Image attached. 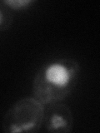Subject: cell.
Segmentation results:
<instances>
[{"mask_svg": "<svg viewBox=\"0 0 100 133\" xmlns=\"http://www.w3.org/2000/svg\"><path fill=\"white\" fill-rule=\"evenodd\" d=\"M3 5L12 11H23L26 10L34 5V0H3L0 1Z\"/></svg>", "mask_w": 100, "mask_h": 133, "instance_id": "cell-5", "label": "cell"}, {"mask_svg": "<svg viewBox=\"0 0 100 133\" xmlns=\"http://www.w3.org/2000/svg\"><path fill=\"white\" fill-rule=\"evenodd\" d=\"M80 66L73 58L61 57L47 62L39 68L33 80V97L44 106L61 102L76 87Z\"/></svg>", "mask_w": 100, "mask_h": 133, "instance_id": "cell-1", "label": "cell"}, {"mask_svg": "<svg viewBox=\"0 0 100 133\" xmlns=\"http://www.w3.org/2000/svg\"><path fill=\"white\" fill-rule=\"evenodd\" d=\"M44 112L45 106L35 97H23L4 114L2 130L6 133L37 132L43 127Z\"/></svg>", "mask_w": 100, "mask_h": 133, "instance_id": "cell-2", "label": "cell"}, {"mask_svg": "<svg viewBox=\"0 0 100 133\" xmlns=\"http://www.w3.org/2000/svg\"><path fill=\"white\" fill-rule=\"evenodd\" d=\"M14 23L12 11L0 2V32L8 30Z\"/></svg>", "mask_w": 100, "mask_h": 133, "instance_id": "cell-4", "label": "cell"}, {"mask_svg": "<svg viewBox=\"0 0 100 133\" xmlns=\"http://www.w3.org/2000/svg\"><path fill=\"white\" fill-rule=\"evenodd\" d=\"M43 127L48 132H70L73 127V115L69 107L62 102L47 105V107H45Z\"/></svg>", "mask_w": 100, "mask_h": 133, "instance_id": "cell-3", "label": "cell"}]
</instances>
